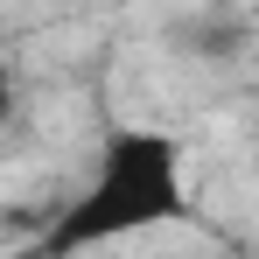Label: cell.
<instances>
[{"label":"cell","instance_id":"1","mask_svg":"<svg viewBox=\"0 0 259 259\" xmlns=\"http://www.w3.org/2000/svg\"><path fill=\"white\" fill-rule=\"evenodd\" d=\"M189 210V182H182V147L175 133L154 126H126L98 147V168L84 175V189L49 217L42 231V259H77V252H105L126 245L140 231H161Z\"/></svg>","mask_w":259,"mask_h":259},{"label":"cell","instance_id":"2","mask_svg":"<svg viewBox=\"0 0 259 259\" xmlns=\"http://www.w3.org/2000/svg\"><path fill=\"white\" fill-rule=\"evenodd\" d=\"M7 105H14V98H7V70H0V119H7Z\"/></svg>","mask_w":259,"mask_h":259}]
</instances>
